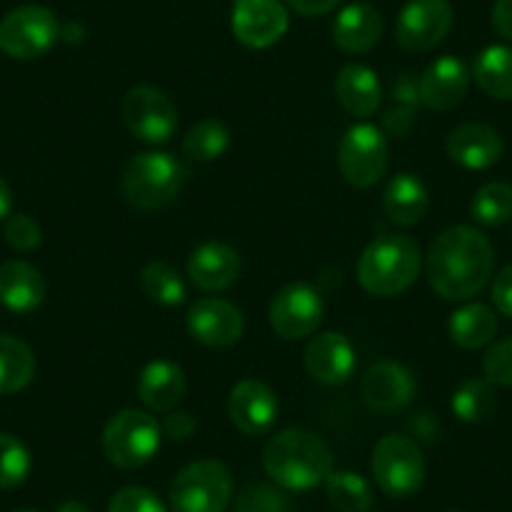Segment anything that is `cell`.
Instances as JSON below:
<instances>
[{
  "label": "cell",
  "mask_w": 512,
  "mask_h": 512,
  "mask_svg": "<svg viewBox=\"0 0 512 512\" xmlns=\"http://www.w3.org/2000/svg\"><path fill=\"white\" fill-rule=\"evenodd\" d=\"M495 274L490 239L472 226H452L427 251V282L450 302L477 297Z\"/></svg>",
  "instance_id": "cell-1"
},
{
  "label": "cell",
  "mask_w": 512,
  "mask_h": 512,
  "mask_svg": "<svg viewBox=\"0 0 512 512\" xmlns=\"http://www.w3.org/2000/svg\"><path fill=\"white\" fill-rule=\"evenodd\" d=\"M264 472L282 490H312L334 470V455L327 442L312 430L289 427L277 432L264 447Z\"/></svg>",
  "instance_id": "cell-2"
},
{
  "label": "cell",
  "mask_w": 512,
  "mask_h": 512,
  "mask_svg": "<svg viewBox=\"0 0 512 512\" xmlns=\"http://www.w3.org/2000/svg\"><path fill=\"white\" fill-rule=\"evenodd\" d=\"M422 251L412 236L382 234L367 244L357 264V279L372 297H397L420 277Z\"/></svg>",
  "instance_id": "cell-3"
},
{
  "label": "cell",
  "mask_w": 512,
  "mask_h": 512,
  "mask_svg": "<svg viewBox=\"0 0 512 512\" xmlns=\"http://www.w3.org/2000/svg\"><path fill=\"white\" fill-rule=\"evenodd\" d=\"M184 169L164 151H144L128 161L121 176V191L134 209L151 211L171 204L179 196Z\"/></svg>",
  "instance_id": "cell-4"
},
{
  "label": "cell",
  "mask_w": 512,
  "mask_h": 512,
  "mask_svg": "<svg viewBox=\"0 0 512 512\" xmlns=\"http://www.w3.org/2000/svg\"><path fill=\"white\" fill-rule=\"evenodd\" d=\"M234 500V477L219 460H196L174 477L171 512H226Z\"/></svg>",
  "instance_id": "cell-5"
},
{
  "label": "cell",
  "mask_w": 512,
  "mask_h": 512,
  "mask_svg": "<svg viewBox=\"0 0 512 512\" xmlns=\"http://www.w3.org/2000/svg\"><path fill=\"white\" fill-rule=\"evenodd\" d=\"M161 422L144 410H121L106 422L103 455L121 470H136L156 457L161 447Z\"/></svg>",
  "instance_id": "cell-6"
},
{
  "label": "cell",
  "mask_w": 512,
  "mask_h": 512,
  "mask_svg": "<svg viewBox=\"0 0 512 512\" xmlns=\"http://www.w3.org/2000/svg\"><path fill=\"white\" fill-rule=\"evenodd\" d=\"M372 475L384 495L392 500H407L425 485V455L407 435H387L372 452Z\"/></svg>",
  "instance_id": "cell-7"
},
{
  "label": "cell",
  "mask_w": 512,
  "mask_h": 512,
  "mask_svg": "<svg viewBox=\"0 0 512 512\" xmlns=\"http://www.w3.org/2000/svg\"><path fill=\"white\" fill-rule=\"evenodd\" d=\"M61 41V23L46 6H21L0 21V51L16 61H36Z\"/></svg>",
  "instance_id": "cell-8"
},
{
  "label": "cell",
  "mask_w": 512,
  "mask_h": 512,
  "mask_svg": "<svg viewBox=\"0 0 512 512\" xmlns=\"http://www.w3.org/2000/svg\"><path fill=\"white\" fill-rule=\"evenodd\" d=\"M337 164L347 184L354 189H372L390 166V146L382 128L372 123H354L347 128L339 141Z\"/></svg>",
  "instance_id": "cell-9"
},
{
  "label": "cell",
  "mask_w": 512,
  "mask_h": 512,
  "mask_svg": "<svg viewBox=\"0 0 512 512\" xmlns=\"http://www.w3.org/2000/svg\"><path fill=\"white\" fill-rule=\"evenodd\" d=\"M123 121L144 144H169L179 128L176 103L156 86H134L123 96Z\"/></svg>",
  "instance_id": "cell-10"
},
{
  "label": "cell",
  "mask_w": 512,
  "mask_h": 512,
  "mask_svg": "<svg viewBox=\"0 0 512 512\" xmlns=\"http://www.w3.org/2000/svg\"><path fill=\"white\" fill-rule=\"evenodd\" d=\"M324 317V299L312 284L292 282L274 294L269 304V324L282 339L297 342L317 332Z\"/></svg>",
  "instance_id": "cell-11"
},
{
  "label": "cell",
  "mask_w": 512,
  "mask_h": 512,
  "mask_svg": "<svg viewBox=\"0 0 512 512\" xmlns=\"http://www.w3.org/2000/svg\"><path fill=\"white\" fill-rule=\"evenodd\" d=\"M452 21L450 0H407L397 16L395 38L405 51H432L452 31Z\"/></svg>",
  "instance_id": "cell-12"
},
{
  "label": "cell",
  "mask_w": 512,
  "mask_h": 512,
  "mask_svg": "<svg viewBox=\"0 0 512 512\" xmlns=\"http://www.w3.org/2000/svg\"><path fill=\"white\" fill-rule=\"evenodd\" d=\"M231 31L241 46L264 51L287 36L289 13L282 0H234Z\"/></svg>",
  "instance_id": "cell-13"
},
{
  "label": "cell",
  "mask_w": 512,
  "mask_h": 512,
  "mask_svg": "<svg viewBox=\"0 0 512 512\" xmlns=\"http://www.w3.org/2000/svg\"><path fill=\"white\" fill-rule=\"evenodd\" d=\"M186 327L196 342L224 349L244 337L246 319L236 304L226 302V299L206 297L191 304L189 314H186Z\"/></svg>",
  "instance_id": "cell-14"
},
{
  "label": "cell",
  "mask_w": 512,
  "mask_h": 512,
  "mask_svg": "<svg viewBox=\"0 0 512 512\" xmlns=\"http://www.w3.org/2000/svg\"><path fill=\"white\" fill-rule=\"evenodd\" d=\"M229 417L244 435H264L279 417L277 392L262 379H241L229 395Z\"/></svg>",
  "instance_id": "cell-15"
},
{
  "label": "cell",
  "mask_w": 512,
  "mask_h": 512,
  "mask_svg": "<svg viewBox=\"0 0 512 512\" xmlns=\"http://www.w3.org/2000/svg\"><path fill=\"white\" fill-rule=\"evenodd\" d=\"M415 397V377L400 362L384 359L369 367L362 379V400L374 412L390 415V412L407 407Z\"/></svg>",
  "instance_id": "cell-16"
},
{
  "label": "cell",
  "mask_w": 512,
  "mask_h": 512,
  "mask_svg": "<svg viewBox=\"0 0 512 512\" xmlns=\"http://www.w3.org/2000/svg\"><path fill=\"white\" fill-rule=\"evenodd\" d=\"M445 149L447 156L462 169L485 171L502 159L505 144H502V136L492 126L470 121L452 128Z\"/></svg>",
  "instance_id": "cell-17"
},
{
  "label": "cell",
  "mask_w": 512,
  "mask_h": 512,
  "mask_svg": "<svg viewBox=\"0 0 512 512\" xmlns=\"http://www.w3.org/2000/svg\"><path fill=\"white\" fill-rule=\"evenodd\" d=\"M304 364L317 382L337 387L352 377L357 354L342 332H322L304 349Z\"/></svg>",
  "instance_id": "cell-18"
},
{
  "label": "cell",
  "mask_w": 512,
  "mask_h": 512,
  "mask_svg": "<svg viewBox=\"0 0 512 512\" xmlns=\"http://www.w3.org/2000/svg\"><path fill=\"white\" fill-rule=\"evenodd\" d=\"M470 88V71L455 56H442L420 76V101L430 111H452L460 106Z\"/></svg>",
  "instance_id": "cell-19"
},
{
  "label": "cell",
  "mask_w": 512,
  "mask_h": 512,
  "mask_svg": "<svg viewBox=\"0 0 512 512\" xmlns=\"http://www.w3.org/2000/svg\"><path fill=\"white\" fill-rule=\"evenodd\" d=\"M239 272V251L224 241H206L189 256V279L201 292H224L239 279Z\"/></svg>",
  "instance_id": "cell-20"
},
{
  "label": "cell",
  "mask_w": 512,
  "mask_h": 512,
  "mask_svg": "<svg viewBox=\"0 0 512 512\" xmlns=\"http://www.w3.org/2000/svg\"><path fill=\"white\" fill-rule=\"evenodd\" d=\"M332 38L339 51L352 56L372 51L382 38V16L369 3H352L334 18Z\"/></svg>",
  "instance_id": "cell-21"
},
{
  "label": "cell",
  "mask_w": 512,
  "mask_h": 512,
  "mask_svg": "<svg viewBox=\"0 0 512 512\" xmlns=\"http://www.w3.org/2000/svg\"><path fill=\"white\" fill-rule=\"evenodd\" d=\"M46 302V279L33 264L13 262L0 264V304L16 314L36 312Z\"/></svg>",
  "instance_id": "cell-22"
},
{
  "label": "cell",
  "mask_w": 512,
  "mask_h": 512,
  "mask_svg": "<svg viewBox=\"0 0 512 512\" xmlns=\"http://www.w3.org/2000/svg\"><path fill=\"white\" fill-rule=\"evenodd\" d=\"M139 400L154 412H171L176 410L181 400L186 397V374L179 364L156 359L149 362L141 372L139 384H136Z\"/></svg>",
  "instance_id": "cell-23"
},
{
  "label": "cell",
  "mask_w": 512,
  "mask_h": 512,
  "mask_svg": "<svg viewBox=\"0 0 512 512\" xmlns=\"http://www.w3.org/2000/svg\"><path fill=\"white\" fill-rule=\"evenodd\" d=\"M334 93L344 111L357 118L372 116L382 103V83H379L377 73L362 63H349L337 73Z\"/></svg>",
  "instance_id": "cell-24"
},
{
  "label": "cell",
  "mask_w": 512,
  "mask_h": 512,
  "mask_svg": "<svg viewBox=\"0 0 512 512\" xmlns=\"http://www.w3.org/2000/svg\"><path fill=\"white\" fill-rule=\"evenodd\" d=\"M427 206H430V194L415 174H397L384 189V216L395 226L407 229V226L420 224L422 216L427 214Z\"/></svg>",
  "instance_id": "cell-25"
},
{
  "label": "cell",
  "mask_w": 512,
  "mask_h": 512,
  "mask_svg": "<svg viewBox=\"0 0 512 512\" xmlns=\"http://www.w3.org/2000/svg\"><path fill=\"white\" fill-rule=\"evenodd\" d=\"M450 339L460 349L475 352L487 347L497 334L495 309L480 302H467L450 317Z\"/></svg>",
  "instance_id": "cell-26"
},
{
  "label": "cell",
  "mask_w": 512,
  "mask_h": 512,
  "mask_svg": "<svg viewBox=\"0 0 512 512\" xmlns=\"http://www.w3.org/2000/svg\"><path fill=\"white\" fill-rule=\"evenodd\" d=\"M472 78L482 93L497 101H512V46H487L472 66Z\"/></svg>",
  "instance_id": "cell-27"
},
{
  "label": "cell",
  "mask_w": 512,
  "mask_h": 512,
  "mask_svg": "<svg viewBox=\"0 0 512 512\" xmlns=\"http://www.w3.org/2000/svg\"><path fill=\"white\" fill-rule=\"evenodd\" d=\"M36 377V357L31 347L11 334H0V395L26 390Z\"/></svg>",
  "instance_id": "cell-28"
},
{
  "label": "cell",
  "mask_w": 512,
  "mask_h": 512,
  "mask_svg": "<svg viewBox=\"0 0 512 512\" xmlns=\"http://www.w3.org/2000/svg\"><path fill=\"white\" fill-rule=\"evenodd\" d=\"M497 410V392L495 384L487 379L470 377L452 392V412L457 420L467 422V425H480L492 412Z\"/></svg>",
  "instance_id": "cell-29"
},
{
  "label": "cell",
  "mask_w": 512,
  "mask_h": 512,
  "mask_svg": "<svg viewBox=\"0 0 512 512\" xmlns=\"http://www.w3.org/2000/svg\"><path fill=\"white\" fill-rule=\"evenodd\" d=\"M324 490L337 512H369L374 505L372 485L357 472L332 470L324 480Z\"/></svg>",
  "instance_id": "cell-30"
},
{
  "label": "cell",
  "mask_w": 512,
  "mask_h": 512,
  "mask_svg": "<svg viewBox=\"0 0 512 512\" xmlns=\"http://www.w3.org/2000/svg\"><path fill=\"white\" fill-rule=\"evenodd\" d=\"M229 144V128L216 118H204L196 126H191L189 134L184 136V156L196 164H209V161L221 159Z\"/></svg>",
  "instance_id": "cell-31"
},
{
  "label": "cell",
  "mask_w": 512,
  "mask_h": 512,
  "mask_svg": "<svg viewBox=\"0 0 512 512\" xmlns=\"http://www.w3.org/2000/svg\"><path fill=\"white\" fill-rule=\"evenodd\" d=\"M470 214L482 226H502L512 219V186L505 181H490L472 196Z\"/></svg>",
  "instance_id": "cell-32"
},
{
  "label": "cell",
  "mask_w": 512,
  "mask_h": 512,
  "mask_svg": "<svg viewBox=\"0 0 512 512\" xmlns=\"http://www.w3.org/2000/svg\"><path fill=\"white\" fill-rule=\"evenodd\" d=\"M141 287L151 302L164 304V307H179L186 299L184 279L166 262L146 264L144 272H141Z\"/></svg>",
  "instance_id": "cell-33"
},
{
  "label": "cell",
  "mask_w": 512,
  "mask_h": 512,
  "mask_svg": "<svg viewBox=\"0 0 512 512\" xmlns=\"http://www.w3.org/2000/svg\"><path fill=\"white\" fill-rule=\"evenodd\" d=\"M31 475V452L18 437L0 432V490L21 487Z\"/></svg>",
  "instance_id": "cell-34"
},
{
  "label": "cell",
  "mask_w": 512,
  "mask_h": 512,
  "mask_svg": "<svg viewBox=\"0 0 512 512\" xmlns=\"http://www.w3.org/2000/svg\"><path fill=\"white\" fill-rule=\"evenodd\" d=\"M234 512H292V502L279 485L249 482L236 495Z\"/></svg>",
  "instance_id": "cell-35"
},
{
  "label": "cell",
  "mask_w": 512,
  "mask_h": 512,
  "mask_svg": "<svg viewBox=\"0 0 512 512\" xmlns=\"http://www.w3.org/2000/svg\"><path fill=\"white\" fill-rule=\"evenodd\" d=\"M108 512H169L161 497L149 487L128 485L121 487L108 502Z\"/></svg>",
  "instance_id": "cell-36"
},
{
  "label": "cell",
  "mask_w": 512,
  "mask_h": 512,
  "mask_svg": "<svg viewBox=\"0 0 512 512\" xmlns=\"http://www.w3.org/2000/svg\"><path fill=\"white\" fill-rule=\"evenodd\" d=\"M485 379L495 387H512V337L500 339L482 357Z\"/></svg>",
  "instance_id": "cell-37"
},
{
  "label": "cell",
  "mask_w": 512,
  "mask_h": 512,
  "mask_svg": "<svg viewBox=\"0 0 512 512\" xmlns=\"http://www.w3.org/2000/svg\"><path fill=\"white\" fill-rule=\"evenodd\" d=\"M3 234H6V241L16 251H36L43 241L41 226L28 214H13L6 221V231Z\"/></svg>",
  "instance_id": "cell-38"
},
{
  "label": "cell",
  "mask_w": 512,
  "mask_h": 512,
  "mask_svg": "<svg viewBox=\"0 0 512 512\" xmlns=\"http://www.w3.org/2000/svg\"><path fill=\"white\" fill-rule=\"evenodd\" d=\"M492 304H495L502 317L512 319V264L500 269L497 277L492 279Z\"/></svg>",
  "instance_id": "cell-39"
},
{
  "label": "cell",
  "mask_w": 512,
  "mask_h": 512,
  "mask_svg": "<svg viewBox=\"0 0 512 512\" xmlns=\"http://www.w3.org/2000/svg\"><path fill=\"white\" fill-rule=\"evenodd\" d=\"M412 123H415V108L402 106L400 103L397 108L387 111V116H384V121H382V131H387L390 136L402 139V136H407V131L412 128Z\"/></svg>",
  "instance_id": "cell-40"
},
{
  "label": "cell",
  "mask_w": 512,
  "mask_h": 512,
  "mask_svg": "<svg viewBox=\"0 0 512 512\" xmlns=\"http://www.w3.org/2000/svg\"><path fill=\"white\" fill-rule=\"evenodd\" d=\"M194 430H196V422L189 412L171 410V415L166 417L164 425H161V432H164L166 437H171V440H179V442L186 440V437H191V432Z\"/></svg>",
  "instance_id": "cell-41"
},
{
  "label": "cell",
  "mask_w": 512,
  "mask_h": 512,
  "mask_svg": "<svg viewBox=\"0 0 512 512\" xmlns=\"http://www.w3.org/2000/svg\"><path fill=\"white\" fill-rule=\"evenodd\" d=\"M339 3H342V0H287V6L304 18L327 16V13L334 11Z\"/></svg>",
  "instance_id": "cell-42"
},
{
  "label": "cell",
  "mask_w": 512,
  "mask_h": 512,
  "mask_svg": "<svg viewBox=\"0 0 512 512\" xmlns=\"http://www.w3.org/2000/svg\"><path fill=\"white\" fill-rule=\"evenodd\" d=\"M492 26L502 38L512 43V0H495L492 6Z\"/></svg>",
  "instance_id": "cell-43"
},
{
  "label": "cell",
  "mask_w": 512,
  "mask_h": 512,
  "mask_svg": "<svg viewBox=\"0 0 512 512\" xmlns=\"http://www.w3.org/2000/svg\"><path fill=\"white\" fill-rule=\"evenodd\" d=\"M11 209H13V191L11 186L6 184V179L0 176V219L11 216Z\"/></svg>",
  "instance_id": "cell-44"
},
{
  "label": "cell",
  "mask_w": 512,
  "mask_h": 512,
  "mask_svg": "<svg viewBox=\"0 0 512 512\" xmlns=\"http://www.w3.org/2000/svg\"><path fill=\"white\" fill-rule=\"evenodd\" d=\"M61 38L68 43H81L83 41L81 23H66V26H61Z\"/></svg>",
  "instance_id": "cell-45"
},
{
  "label": "cell",
  "mask_w": 512,
  "mask_h": 512,
  "mask_svg": "<svg viewBox=\"0 0 512 512\" xmlns=\"http://www.w3.org/2000/svg\"><path fill=\"white\" fill-rule=\"evenodd\" d=\"M58 512H91V510H88V507L83 505V502L68 500V502H63L61 507H58Z\"/></svg>",
  "instance_id": "cell-46"
},
{
  "label": "cell",
  "mask_w": 512,
  "mask_h": 512,
  "mask_svg": "<svg viewBox=\"0 0 512 512\" xmlns=\"http://www.w3.org/2000/svg\"><path fill=\"white\" fill-rule=\"evenodd\" d=\"M13 512H38V510H13Z\"/></svg>",
  "instance_id": "cell-47"
},
{
  "label": "cell",
  "mask_w": 512,
  "mask_h": 512,
  "mask_svg": "<svg viewBox=\"0 0 512 512\" xmlns=\"http://www.w3.org/2000/svg\"><path fill=\"white\" fill-rule=\"evenodd\" d=\"M455 512H457V510H455Z\"/></svg>",
  "instance_id": "cell-48"
}]
</instances>
